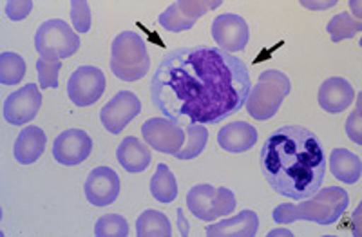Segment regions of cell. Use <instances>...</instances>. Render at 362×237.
I'll use <instances>...</instances> for the list:
<instances>
[{
    "instance_id": "11",
    "label": "cell",
    "mask_w": 362,
    "mask_h": 237,
    "mask_svg": "<svg viewBox=\"0 0 362 237\" xmlns=\"http://www.w3.org/2000/svg\"><path fill=\"white\" fill-rule=\"evenodd\" d=\"M212 37L219 45V50L232 54L247 50L250 29L243 17L235 13H225L212 22Z\"/></svg>"
},
{
    "instance_id": "8",
    "label": "cell",
    "mask_w": 362,
    "mask_h": 237,
    "mask_svg": "<svg viewBox=\"0 0 362 237\" xmlns=\"http://www.w3.org/2000/svg\"><path fill=\"white\" fill-rule=\"evenodd\" d=\"M223 2H209V0H177L170 4L165 11L160 13L158 24L170 33H181L192 28L209 9L219 8Z\"/></svg>"
},
{
    "instance_id": "20",
    "label": "cell",
    "mask_w": 362,
    "mask_h": 237,
    "mask_svg": "<svg viewBox=\"0 0 362 237\" xmlns=\"http://www.w3.org/2000/svg\"><path fill=\"white\" fill-rule=\"evenodd\" d=\"M329 170L342 183L355 185L361 180L362 174L361 158L348 151V149H334L332 154H329Z\"/></svg>"
},
{
    "instance_id": "14",
    "label": "cell",
    "mask_w": 362,
    "mask_h": 237,
    "mask_svg": "<svg viewBox=\"0 0 362 237\" xmlns=\"http://www.w3.org/2000/svg\"><path fill=\"white\" fill-rule=\"evenodd\" d=\"M87 201L95 207H109L119 194V178L111 167H96L83 185Z\"/></svg>"
},
{
    "instance_id": "12",
    "label": "cell",
    "mask_w": 362,
    "mask_h": 237,
    "mask_svg": "<svg viewBox=\"0 0 362 237\" xmlns=\"http://www.w3.org/2000/svg\"><path fill=\"white\" fill-rule=\"evenodd\" d=\"M42 105V94L35 83H25L4 100L2 115L11 125H25L37 118Z\"/></svg>"
},
{
    "instance_id": "19",
    "label": "cell",
    "mask_w": 362,
    "mask_h": 237,
    "mask_svg": "<svg viewBox=\"0 0 362 237\" xmlns=\"http://www.w3.org/2000/svg\"><path fill=\"white\" fill-rule=\"evenodd\" d=\"M116 158H118V163L127 172H141L151 165L153 154L144 141L134 136H127L116 149Z\"/></svg>"
},
{
    "instance_id": "26",
    "label": "cell",
    "mask_w": 362,
    "mask_h": 237,
    "mask_svg": "<svg viewBox=\"0 0 362 237\" xmlns=\"http://www.w3.org/2000/svg\"><path fill=\"white\" fill-rule=\"evenodd\" d=\"M361 21L351 17L350 13H339L326 25V31L332 37V42H341L346 38H355V35L361 33Z\"/></svg>"
},
{
    "instance_id": "29",
    "label": "cell",
    "mask_w": 362,
    "mask_h": 237,
    "mask_svg": "<svg viewBox=\"0 0 362 237\" xmlns=\"http://www.w3.org/2000/svg\"><path fill=\"white\" fill-rule=\"evenodd\" d=\"M71 21H73L76 33H89L90 29V8L86 0H73L71 2Z\"/></svg>"
},
{
    "instance_id": "5",
    "label": "cell",
    "mask_w": 362,
    "mask_h": 237,
    "mask_svg": "<svg viewBox=\"0 0 362 237\" xmlns=\"http://www.w3.org/2000/svg\"><path fill=\"white\" fill-rule=\"evenodd\" d=\"M290 91L292 83L286 74L276 69L263 71L257 83L250 89L245 109L254 120H270L283 105V100L288 96Z\"/></svg>"
},
{
    "instance_id": "16",
    "label": "cell",
    "mask_w": 362,
    "mask_h": 237,
    "mask_svg": "<svg viewBox=\"0 0 362 237\" xmlns=\"http://www.w3.org/2000/svg\"><path fill=\"white\" fill-rule=\"evenodd\" d=\"M205 230L212 237H254L259 230V217L254 210H243L230 219L210 223Z\"/></svg>"
},
{
    "instance_id": "10",
    "label": "cell",
    "mask_w": 362,
    "mask_h": 237,
    "mask_svg": "<svg viewBox=\"0 0 362 237\" xmlns=\"http://www.w3.org/2000/svg\"><path fill=\"white\" fill-rule=\"evenodd\" d=\"M141 112V102L132 91H119L100 110L102 125L109 134L124 132L129 123Z\"/></svg>"
},
{
    "instance_id": "1",
    "label": "cell",
    "mask_w": 362,
    "mask_h": 237,
    "mask_svg": "<svg viewBox=\"0 0 362 237\" xmlns=\"http://www.w3.org/2000/svg\"><path fill=\"white\" fill-rule=\"evenodd\" d=\"M250 89L243 62L206 45L169 51L151 78V100L177 123L216 125L243 109Z\"/></svg>"
},
{
    "instance_id": "6",
    "label": "cell",
    "mask_w": 362,
    "mask_h": 237,
    "mask_svg": "<svg viewBox=\"0 0 362 237\" xmlns=\"http://www.w3.org/2000/svg\"><path fill=\"white\" fill-rule=\"evenodd\" d=\"M35 50L42 58H67L80 50V37L60 18L45 21L35 33Z\"/></svg>"
},
{
    "instance_id": "3",
    "label": "cell",
    "mask_w": 362,
    "mask_h": 237,
    "mask_svg": "<svg viewBox=\"0 0 362 237\" xmlns=\"http://www.w3.org/2000/svg\"><path fill=\"white\" fill-rule=\"evenodd\" d=\"M350 203L348 192L341 187H326L317 190L310 200H300V203L277 204L272 217L277 225H290L293 221H313L317 225H334L344 214Z\"/></svg>"
},
{
    "instance_id": "13",
    "label": "cell",
    "mask_w": 362,
    "mask_h": 237,
    "mask_svg": "<svg viewBox=\"0 0 362 237\" xmlns=\"http://www.w3.org/2000/svg\"><path fill=\"white\" fill-rule=\"evenodd\" d=\"M90 151H93V139L82 129H67L57 136L53 144L54 160L66 167L83 163L89 158Z\"/></svg>"
},
{
    "instance_id": "25",
    "label": "cell",
    "mask_w": 362,
    "mask_h": 237,
    "mask_svg": "<svg viewBox=\"0 0 362 237\" xmlns=\"http://www.w3.org/2000/svg\"><path fill=\"white\" fill-rule=\"evenodd\" d=\"M25 74V62L21 54L4 51L0 54V82L4 86H17Z\"/></svg>"
},
{
    "instance_id": "28",
    "label": "cell",
    "mask_w": 362,
    "mask_h": 237,
    "mask_svg": "<svg viewBox=\"0 0 362 237\" xmlns=\"http://www.w3.org/2000/svg\"><path fill=\"white\" fill-rule=\"evenodd\" d=\"M62 69L60 58H38L37 73L40 89H57L58 87V73Z\"/></svg>"
},
{
    "instance_id": "18",
    "label": "cell",
    "mask_w": 362,
    "mask_h": 237,
    "mask_svg": "<svg viewBox=\"0 0 362 237\" xmlns=\"http://www.w3.org/2000/svg\"><path fill=\"white\" fill-rule=\"evenodd\" d=\"M45 144H47V136L37 125H29L22 129L21 134L15 139L13 145V154L15 160L22 165H31L44 154Z\"/></svg>"
},
{
    "instance_id": "4",
    "label": "cell",
    "mask_w": 362,
    "mask_h": 237,
    "mask_svg": "<svg viewBox=\"0 0 362 237\" xmlns=\"http://www.w3.org/2000/svg\"><path fill=\"white\" fill-rule=\"evenodd\" d=\"M151 58L147 53V44L134 31H124L112 40L111 47V71L118 80L136 82L148 73Z\"/></svg>"
},
{
    "instance_id": "23",
    "label": "cell",
    "mask_w": 362,
    "mask_h": 237,
    "mask_svg": "<svg viewBox=\"0 0 362 237\" xmlns=\"http://www.w3.org/2000/svg\"><path fill=\"white\" fill-rule=\"evenodd\" d=\"M151 194L160 203H173L177 196V181L174 178L173 170L165 163L158 165L151 180Z\"/></svg>"
},
{
    "instance_id": "33",
    "label": "cell",
    "mask_w": 362,
    "mask_h": 237,
    "mask_svg": "<svg viewBox=\"0 0 362 237\" xmlns=\"http://www.w3.org/2000/svg\"><path fill=\"white\" fill-rule=\"evenodd\" d=\"M300 4L308 9H329L337 4V0H329V2H306V0H303Z\"/></svg>"
},
{
    "instance_id": "17",
    "label": "cell",
    "mask_w": 362,
    "mask_h": 237,
    "mask_svg": "<svg viewBox=\"0 0 362 237\" xmlns=\"http://www.w3.org/2000/svg\"><path fill=\"white\" fill-rule=\"evenodd\" d=\"M257 129L247 122H232L226 123L225 127L219 131L218 144L219 147L225 149L226 152H247L257 144Z\"/></svg>"
},
{
    "instance_id": "35",
    "label": "cell",
    "mask_w": 362,
    "mask_h": 237,
    "mask_svg": "<svg viewBox=\"0 0 362 237\" xmlns=\"http://www.w3.org/2000/svg\"><path fill=\"white\" fill-rule=\"evenodd\" d=\"M277 236H284V237H292V230L288 229H283V225H281V229H274L268 232V237H277Z\"/></svg>"
},
{
    "instance_id": "15",
    "label": "cell",
    "mask_w": 362,
    "mask_h": 237,
    "mask_svg": "<svg viewBox=\"0 0 362 237\" xmlns=\"http://www.w3.org/2000/svg\"><path fill=\"white\" fill-rule=\"evenodd\" d=\"M355 100V89L348 80L341 76L326 78L325 82L319 87V94H317V102L321 105L322 110L337 115L354 103Z\"/></svg>"
},
{
    "instance_id": "31",
    "label": "cell",
    "mask_w": 362,
    "mask_h": 237,
    "mask_svg": "<svg viewBox=\"0 0 362 237\" xmlns=\"http://www.w3.org/2000/svg\"><path fill=\"white\" fill-rule=\"evenodd\" d=\"M4 4L6 15L13 22L24 21L29 13H31V9H33V2L31 0H9V2H4Z\"/></svg>"
},
{
    "instance_id": "30",
    "label": "cell",
    "mask_w": 362,
    "mask_h": 237,
    "mask_svg": "<svg viewBox=\"0 0 362 237\" xmlns=\"http://www.w3.org/2000/svg\"><path fill=\"white\" fill-rule=\"evenodd\" d=\"M216 210H218V216H228V214L234 212L235 209V196L230 188L219 187L216 188Z\"/></svg>"
},
{
    "instance_id": "2",
    "label": "cell",
    "mask_w": 362,
    "mask_h": 237,
    "mask_svg": "<svg viewBox=\"0 0 362 237\" xmlns=\"http://www.w3.org/2000/svg\"><path fill=\"white\" fill-rule=\"evenodd\" d=\"M261 172L274 190L290 200H306L321 188L325 149L321 139L300 125L276 129L259 154Z\"/></svg>"
},
{
    "instance_id": "32",
    "label": "cell",
    "mask_w": 362,
    "mask_h": 237,
    "mask_svg": "<svg viewBox=\"0 0 362 237\" xmlns=\"http://www.w3.org/2000/svg\"><path fill=\"white\" fill-rule=\"evenodd\" d=\"M346 134H348V138H350L354 144H357V145L362 144V136H361V96L357 98V105H355V110L350 115V118L346 120Z\"/></svg>"
},
{
    "instance_id": "9",
    "label": "cell",
    "mask_w": 362,
    "mask_h": 237,
    "mask_svg": "<svg viewBox=\"0 0 362 237\" xmlns=\"http://www.w3.org/2000/svg\"><path fill=\"white\" fill-rule=\"evenodd\" d=\"M103 91H105V74L95 66L78 67L67 82V94L71 102L78 107H89L98 102Z\"/></svg>"
},
{
    "instance_id": "22",
    "label": "cell",
    "mask_w": 362,
    "mask_h": 237,
    "mask_svg": "<svg viewBox=\"0 0 362 237\" xmlns=\"http://www.w3.org/2000/svg\"><path fill=\"white\" fill-rule=\"evenodd\" d=\"M136 236L140 237H169L173 236L169 217L158 210H145L136 221Z\"/></svg>"
},
{
    "instance_id": "34",
    "label": "cell",
    "mask_w": 362,
    "mask_h": 237,
    "mask_svg": "<svg viewBox=\"0 0 362 237\" xmlns=\"http://www.w3.org/2000/svg\"><path fill=\"white\" fill-rule=\"evenodd\" d=\"M177 226H180L181 236H187V233H189V223H187L183 209H177Z\"/></svg>"
},
{
    "instance_id": "21",
    "label": "cell",
    "mask_w": 362,
    "mask_h": 237,
    "mask_svg": "<svg viewBox=\"0 0 362 237\" xmlns=\"http://www.w3.org/2000/svg\"><path fill=\"white\" fill-rule=\"evenodd\" d=\"M216 188L212 185H196L187 194V207L190 212L202 221H218V210H216Z\"/></svg>"
},
{
    "instance_id": "24",
    "label": "cell",
    "mask_w": 362,
    "mask_h": 237,
    "mask_svg": "<svg viewBox=\"0 0 362 237\" xmlns=\"http://www.w3.org/2000/svg\"><path fill=\"white\" fill-rule=\"evenodd\" d=\"M206 141H209V131H206L205 125H202V123H189L185 127V144H183L181 151L176 154V158L181 161L198 158L203 152V149L206 147Z\"/></svg>"
},
{
    "instance_id": "27",
    "label": "cell",
    "mask_w": 362,
    "mask_h": 237,
    "mask_svg": "<svg viewBox=\"0 0 362 237\" xmlns=\"http://www.w3.org/2000/svg\"><path fill=\"white\" fill-rule=\"evenodd\" d=\"M96 237H125L129 236V223L119 214H105L95 225Z\"/></svg>"
},
{
    "instance_id": "7",
    "label": "cell",
    "mask_w": 362,
    "mask_h": 237,
    "mask_svg": "<svg viewBox=\"0 0 362 237\" xmlns=\"http://www.w3.org/2000/svg\"><path fill=\"white\" fill-rule=\"evenodd\" d=\"M141 134L148 147L161 154L176 156L185 144V127L167 116L147 120L141 127Z\"/></svg>"
},
{
    "instance_id": "36",
    "label": "cell",
    "mask_w": 362,
    "mask_h": 237,
    "mask_svg": "<svg viewBox=\"0 0 362 237\" xmlns=\"http://www.w3.org/2000/svg\"><path fill=\"white\" fill-rule=\"evenodd\" d=\"M350 6L354 11H357V18L361 21V2H355V0H350Z\"/></svg>"
}]
</instances>
